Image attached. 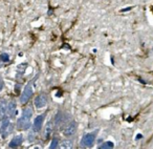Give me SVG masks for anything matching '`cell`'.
Segmentation results:
<instances>
[{"label":"cell","instance_id":"cell-10","mask_svg":"<svg viewBox=\"0 0 153 149\" xmlns=\"http://www.w3.org/2000/svg\"><path fill=\"white\" fill-rule=\"evenodd\" d=\"M22 141H23L22 136H15V138H14L11 142H10L9 146L11 147V148H16V147H18V146H20V145H21Z\"/></svg>","mask_w":153,"mask_h":149},{"label":"cell","instance_id":"cell-3","mask_svg":"<svg viewBox=\"0 0 153 149\" xmlns=\"http://www.w3.org/2000/svg\"><path fill=\"white\" fill-rule=\"evenodd\" d=\"M33 95V87L30 84H27V85L24 87V90L22 92V95L20 96V102L21 103H26L28 102V100L30 99Z\"/></svg>","mask_w":153,"mask_h":149},{"label":"cell","instance_id":"cell-11","mask_svg":"<svg viewBox=\"0 0 153 149\" xmlns=\"http://www.w3.org/2000/svg\"><path fill=\"white\" fill-rule=\"evenodd\" d=\"M66 120V115L63 112H59L57 115H56V124H61L63 123L64 121Z\"/></svg>","mask_w":153,"mask_h":149},{"label":"cell","instance_id":"cell-14","mask_svg":"<svg viewBox=\"0 0 153 149\" xmlns=\"http://www.w3.org/2000/svg\"><path fill=\"white\" fill-rule=\"evenodd\" d=\"M113 143L112 142H106V143H104V144L102 145V146L100 147L101 149H106V148H113Z\"/></svg>","mask_w":153,"mask_h":149},{"label":"cell","instance_id":"cell-2","mask_svg":"<svg viewBox=\"0 0 153 149\" xmlns=\"http://www.w3.org/2000/svg\"><path fill=\"white\" fill-rule=\"evenodd\" d=\"M13 130V125L11 124V121L9 119H3L1 127H0V133L2 136V138H7Z\"/></svg>","mask_w":153,"mask_h":149},{"label":"cell","instance_id":"cell-5","mask_svg":"<svg viewBox=\"0 0 153 149\" xmlns=\"http://www.w3.org/2000/svg\"><path fill=\"white\" fill-rule=\"evenodd\" d=\"M47 103V99L45 95H39L36 99H35V106L37 108H43V107L46 105Z\"/></svg>","mask_w":153,"mask_h":149},{"label":"cell","instance_id":"cell-15","mask_svg":"<svg viewBox=\"0 0 153 149\" xmlns=\"http://www.w3.org/2000/svg\"><path fill=\"white\" fill-rule=\"evenodd\" d=\"M0 58H1V60H2L3 62L9 61V56H7V54H2V55L0 56Z\"/></svg>","mask_w":153,"mask_h":149},{"label":"cell","instance_id":"cell-1","mask_svg":"<svg viewBox=\"0 0 153 149\" xmlns=\"http://www.w3.org/2000/svg\"><path fill=\"white\" fill-rule=\"evenodd\" d=\"M32 115H33V109L30 108V107H27V108L24 109L23 113H22V117L20 118L17 122L18 129L25 130V129H27V128H30Z\"/></svg>","mask_w":153,"mask_h":149},{"label":"cell","instance_id":"cell-4","mask_svg":"<svg viewBox=\"0 0 153 149\" xmlns=\"http://www.w3.org/2000/svg\"><path fill=\"white\" fill-rule=\"evenodd\" d=\"M94 133H87L83 136L81 144L83 145L84 147H89L94 144Z\"/></svg>","mask_w":153,"mask_h":149},{"label":"cell","instance_id":"cell-17","mask_svg":"<svg viewBox=\"0 0 153 149\" xmlns=\"http://www.w3.org/2000/svg\"><path fill=\"white\" fill-rule=\"evenodd\" d=\"M3 85H4V83H3V80H2V78L0 77V92H1V90H2Z\"/></svg>","mask_w":153,"mask_h":149},{"label":"cell","instance_id":"cell-6","mask_svg":"<svg viewBox=\"0 0 153 149\" xmlns=\"http://www.w3.org/2000/svg\"><path fill=\"white\" fill-rule=\"evenodd\" d=\"M44 119H45V115H40L35 119V121H34V130L35 131H40L41 128H42Z\"/></svg>","mask_w":153,"mask_h":149},{"label":"cell","instance_id":"cell-16","mask_svg":"<svg viewBox=\"0 0 153 149\" xmlns=\"http://www.w3.org/2000/svg\"><path fill=\"white\" fill-rule=\"evenodd\" d=\"M57 145H58V140H57V139H55V140L53 141V143H51V148H56V147H57Z\"/></svg>","mask_w":153,"mask_h":149},{"label":"cell","instance_id":"cell-12","mask_svg":"<svg viewBox=\"0 0 153 149\" xmlns=\"http://www.w3.org/2000/svg\"><path fill=\"white\" fill-rule=\"evenodd\" d=\"M61 145H62V147H63V148H71V147H72V142L70 140H66V141H63Z\"/></svg>","mask_w":153,"mask_h":149},{"label":"cell","instance_id":"cell-7","mask_svg":"<svg viewBox=\"0 0 153 149\" xmlns=\"http://www.w3.org/2000/svg\"><path fill=\"white\" fill-rule=\"evenodd\" d=\"M76 124L74 123V122H70V123L64 128L63 133L65 134V136H72V134L76 132Z\"/></svg>","mask_w":153,"mask_h":149},{"label":"cell","instance_id":"cell-8","mask_svg":"<svg viewBox=\"0 0 153 149\" xmlns=\"http://www.w3.org/2000/svg\"><path fill=\"white\" fill-rule=\"evenodd\" d=\"M7 113L11 118L16 117V115H17V106H16V103L14 101L10 102L7 105Z\"/></svg>","mask_w":153,"mask_h":149},{"label":"cell","instance_id":"cell-13","mask_svg":"<svg viewBox=\"0 0 153 149\" xmlns=\"http://www.w3.org/2000/svg\"><path fill=\"white\" fill-rule=\"evenodd\" d=\"M51 130H53V128H51V123L49 122L46 126V131H45V136H46V139L49 138V136H51Z\"/></svg>","mask_w":153,"mask_h":149},{"label":"cell","instance_id":"cell-9","mask_svg":"<svg viewBox=\"0 0 153 149\" xmlns=\"http://www.w3.org/2000/svg\"><path fill=\"white\" fill-rule=\"evenodd\" d=\"M7 102L4 100H1L0 101V121H2L4 119L5 115H7Z\"/></svg>","mask_w":153,"mask_h":149}]
</instances>
